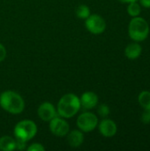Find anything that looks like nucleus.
I'll use <instances>...</instances> for the list:
<instances>
[{
    "label": "nucleus",
    "mask_w": 150,
    "mask_h": 151,
    "mask_svg": "<svg viewBox=\"0 0 150 151\" xmlns=\"http://www.w3.org/2000/svg\"><path fill=\"white\" fill-rule=\"evenodd\" d=\"M141 5L137 3V2H132L129 3L128 6H127V12L130 16L132 17H137L141 14Z\"/></svg>",
    "instance_id": "nucleus-15"
},
{
    "label": "nucleus",
    "mask_w": 150,
    "mask_h": 151,
    "mask_svg": "<svg viewBox=\"0 0 150 151\" xmlns=\"http://www.w3.org/2000/svg\"><path fill=\"white\" fill-rule=\"evenodd\" d=\"M129 36L135 42L146 40L149 34V26L146 19L141 17H133L128 27Z\"/></svg>",
    "instance_id": "nucleus-3"
},
{
    "label": "nucleus",
    "mask_w": 150,
    "mask_h": 151,
    "mask_svg": "<svg viewBox=\"0 0 150 151\" xmlns=\"http://www.w3.org/2000/svg\"><path fill=\"white\" fill-rule=\"evenodd\" d=\"M0 105L9 113L19 114L24 111L25 102L18 93L7 90L3 92L0 96Z\"/></svg>",
    "instance_id": "nucleus-2"
},
{
    "label": "nucleus",
    "mask_w": 150,
    "mask_h": 151,
    "mask_svg": "<svg viewBox=\"0 0 150 151\" xmlns=\"http://www.w3.org/2000/svg\"><path fill=\"white\" fill-rule=\"evenodd\" d=\"M140 3L142 6L146 8H150V0H140Z\"/></svg>",
    "instance_id": "nucleus-22"
},
{
    "label": "nucleus",
    "mask_w": 150,
    "mask_h": 151,
    "mask_svg": "<svg viewBox=\"0 0 150 151\" xmlns=\"http://www.w3.org/2000/svg\"><path fill=\"white\" fill-rule=\"evenodd\" d=\"M118 127L116 123L109 119L102 120L99 124V132L104 137H112L117 134Z\"/></svg>",
    "instance_id": "nucleus-9"
},
{
    "label": "nucleus",
    "mask_w": 150,
    "mask_h": 151,
    "mask_svg": "<svg viewBox=\"0 0 150 151\" xmlns=\"http://www.w3.org/2000/svg\"><path fill=\"white\" fill-rule=\"evenodd\" d=\"M121 3H132V2H137V0H118Z\"/></svg>",
    "instance_id": "nucleus-23"
},
{
    "label": "nucleus",
    "mask_w": 150,
    "mask_h": 151,
    "mask_svg": "<svg viewBox=\"0 0 150 151\" xmlns=\"http://www.w3.org/2000/svg\"><path fill=\"white\" fill-rule=\"evenodd\" d=\"M16 150H26V146H27V141L21 140V139H18L16 138Z\"/></svg>",
    "instance_id": "nucleus-19"
},
{
    "label": "nucleus",
    "mask_w": 150,
    "mask_h": 151,
    "mask_svg": "<svg viewBox=\"0 0 150 151\" xmlns=\"http://www.w3.org/2000/svg\"><path fill=\"white\" fill-rule=\"evenodd\" d=\"M28 151H44L45 148L41 143H33L27 148Z\"/></svg>",
    "instance_id": "nucleus-18"
},
{
    "label": "nucleus",
    "mask_w": 150,
    "mask_h": 151,
    "mask_svg": "<svg viewBox=\"0 0 150 151\" xmlns=\"http://www.w3.org/2000/svg\"><path fill=\"white\" fill-rule=\"evenodd\" d=\"M16 150V141L11 137L4 135L0 138V150L11 151Z\"/></svg>",
    "instance_id": "nucleus-13"
},
{
    "label": "nucleus",
    "mask_w": 150,
    "mask_h": 151,
    "mask_svg": "<svg viewBox=\"0 0 150 151\" xmlns=\"http://www.w3.org/2000/svg\"><path fill=\"white\" fill-rule=\"evenodd\" d=\"M85 26L87 29L94 35H100L106 29L105 20L98 14H90L86 19Z\"/></svg>",
    "instance_id": "nucleus-6"
},
{
    "label": "nucleus",
    "mask_w": 150,
    "mask_h": 151,
    "mask_svg": "<svg viewBox=\"0 0 150 151\" xmlns=\"http://www.w3.org/2000/svg\"><path fill=\"white\" fill-rule=\"evenodd\" d=\"M90 15V9L85 4H80L76 8V16L80 19H86Z\"/></svg>",
    "instance_id": "nucleus-16"
},
{
    "label": "nucleus",
    "mask_w": 150,
    "mask_h": 151,
    "mask_svg": "<svg viewBox=\"0 0 150 151\" xmlns=\"http://www.w3.org/2000/svg\"><path fill=\"white\" fill-rule=\"evenodd\" d=\"M80 110V98L72 93L63 96L57 104V114L64 119H69L75 116Z\"/></svg>",
    "instance_id": "nucleus-1"
},
{
    "label": "nucleus",
    "mask_w": 150,
    "mask_h": 151,
    "mask_svg": "<svg viewBox=\"0 0 150 151\" xmlns=\"http://www.w3.org/2000/svg\"><path fill=\"white\" fill-rule=\"evenodd\" d=\"M80 101V107H82L85 110H91L97 105L98 96L95 93L88 91L81 95Z\"/></svg>",
    "instance_id": "nucleus-10"
},
{
    "label": "nucleus",
    "mask_w": 150,
    "mask_h": 151,
    "mask_svg": "<svg viewBox=\"0 0 150 151\" xmlns=\"http://www.w3.org/2000/svg\"><path fill=\"white\" fill-rule=\"evenodd\" d=\"M37 134L36 124L29 119H24L19 121L14 127L15 138L24 141H30Z\"/></svg>",
    "instance_id": "nucleus-4"
},
{
    "label": "nucleus",
    "mask_w": 150,
    "mask_h": 151,
    "mask_svg": "<svg viewBox=\"0 0 150 151\" xmlns=\"http://www.w3.org/2000/svg\"><path fill=\"white\" fill-rule=\"evenodd\" d=\"M139 104L145 111H150V92L142 91L138 97Z\"/></svg>",
    "instance_id": "nucleus-14"
},
{
    "label": "nucleus",
    "mask_w": 150,
    "mask_h": 151,
    "mask_svg": "<svg viewBox=\"0 0 150 151\" xmlns=\"http://www.w3.org/2000/svg\"><path fill=\"white\" fill-rule=\"evenodd\" d=\"M84 142V135L80 130H72L67 136V142L72 148L80 147Z\"/></svg>",
    "instance_id": "nucleus-11"
},
{
    "label": "nucleus",
    "mask_w": 150,
    "mask_h": 151,
    "mask_svg": "<svg viewBox=\"0 0 150 151\" xmlns=\"http://www.w3.org/2000/svg\"><path fill=\"white\" fill-rule=\"evenodd\" d=\"M98 125V118L92 112H84L77 119V127L85 133H89L95 130Z\"/></svg>",
    "instance_id": "nucleus-5"
},
{
    "label": "nucleus",
    "mask_w": 150,
    "mask_h": 151,
    "mask_svg": "<svg viewBox=\"0 0 150 151\" xmlns=\"http://www.w3.org/2000/svg\"><path fill=\"white\" fill-rule=\"evenodd\" d=\"M141 119L143 123L145 124H149L150 123V111H145V112L142 114Z\"/></svg>",
    "instance_id": "nucleus-20"
},
{
    "label": "nucleus",
    "mask_w": 150,
    "mask_h": 151,
    "mask_svg": "<svg viewBox=\"0 0 150 151\" xmlns=\"http://www.w3.org/2000/svg\"><path fill=\"white\" fill-rule=\"evenodd\" d=\"M97 112H98V114H99L101 117L105 118V117H107V116L110 114V108H109V106H108L107 104H101V105L98 107Z\"/></svg>",
    "instance_id": "nucleus-17"
},
{
    "label": "nucleus",
    "mask_w": 150,
    "mask_h": 151,
    "mask_svg": "<svg viewBox=\"0 0 150 151\" xmlns=\"http://www.w3.org/2000/svg\"><path fill=\"white\" fill-rule=\"evenodd\" d=\"M142 52V48L139 43L133 42V43H130L126 46V48L125 49V54L126 56V58H128L129 59H136L138 58L141 54Z\"/></svg>",
    "instance_id": "nucleus-12"
},
{
    "label": "nucleus",
    "mask_w": 150,
    "mask_h": 151,
    "mask_svg": "<svg viewBox=\"0 0 150 151\" xmlns=\"http://www.w3.org/2000/svg\"><path fill=\"white\" fill-rule=\"evenodd\" d=\"M38 116L39 118L43 120V121H50L52 119H54L55 117H57V111L56 110V108L54 107V105L49 102H44L42 103L37 111Z\"/></svg>",
    "instance_id": "nucleus-8"
},
{
    "label": "nucleus",
    "mask_w": 150,
    "mask_h": 151,
    "mask_svg": "<svg viewBox=\"0 0 150 151\" xmlns=\"http://www.w3.org/2000/svg\"><path fill=\"white\" fill-rule=\"evenodd\" d=\"M50 130L54 135L63 137L69 133L70 127L64 118L57 115L50 121Z\"/></svg>",
    "instance_id": "nucleus-7"
},
{
    "label": "nucleus",
    "mask_w": 150,
    "mask_h": 151,
    "mask_svg": "<svg viewBox=\"0 0 150 151\" xmlns=\"http://www.w3.org/2000/svg\"><path fill=\"white\" fill-rule=\"evenodd\" d=\"M5 57H6V50L4 46L2 43H0V62L4 61Z\"/></svg>",
    "instance_id": "nucleus-21"
}]
</instances>
